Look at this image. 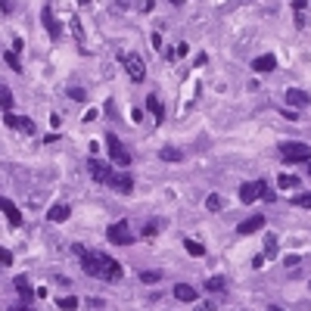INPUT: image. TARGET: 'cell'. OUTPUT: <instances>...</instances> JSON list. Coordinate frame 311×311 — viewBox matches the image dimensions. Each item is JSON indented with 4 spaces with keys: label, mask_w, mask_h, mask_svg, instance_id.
I'll return each instance as SVG.
<instances>
[{
    "label": "cell",
    "mask_w": 311,
    "mask_h": 311,
    "mask_svg": "<svg viewBox=\"0 0 311 311\" xmlns=\"http://www.w3.org/2000/svg\"><path fill=\"white\" fill-rule=\"evenodd\" d=\"M75 249V255L81 259V268H84V274H90V277H97V280H109V283H115V280H121V265L112 259V255H97V252H87L84 246H72Z\"/></svg>",
    "instance_id": "obj_1"
},
{
    "label": "cell",
    "mask_w": 311,
    "mask_h": 311,
    "mask_svg": "<svg viewBox=\"0 0 311 311\" xmlns=\"http://www.w3.org/2000/svg\"><path fill=\"white\" fill-rule=\"evenodd\" d=\"M90 174H94L100 184H106V187H112L115 193H121V196H131L134 193L131 174H128V171H115L112 165H103L100 159H90Z\"/></svg>",
    "instance_id": "obj_2"
},
{
    "label": "cell",
    "mask_w": 311,
    "mask_h": 311,
    "mask_svg": "<svg viewBox=\"0 0 311 311\" xmlns=\"http://www.w3.org/2000/svg\"><path fill=\"white\" fill-rule=\"evenodd\" d=\"M106 137V150H109V162H115L118 168H128L131 165V153H128V146L121 143L118 134H103Z\"/></svg>",
    "instance_id": "obj_3"
},
{
    "label": "cell",
    "mask_w": 311,
    "mask_h": 311,
    "mask_svg": "<svg viewBox=\"0 0 311 311\" xmlns=\"http://www.w3.org/2000/svg\"><path fill=\"white\" fill-rule=\"evenodd\" d=\"M277 150H280V156H283L286 162H308V159H311V146H308V143H299V140H283Z\"/></svg>",
    "instance_id": "obj_4"
},
{
    "label": "cell",
    "mask_w": 311,
    "mask_h": 311,
    "mask_svg": "<svg viewBox=\"0 0 311 311\" xmlns=\"http://www.w3.org/2000/svg\"><path fill=\"white\" fill-rule=\"evenodd\" d=\"M106 240L112 243V246H131V243H134V236H131V224H128V221H115V224H109Z\"/></svg>",
    "instance_id": "obj_5"
},
{
    "label": "cell",
    "mask_w": 311,
    "mask_h": 311,
    "mask_svg": "<svg viewBox=\"0 0 311 311\" xmlns=\"http://www.w3.org/2000/svg\"><path fill=\"white\" fill-rule=\"evenodd\" d=\"M4 125L13 128V131H22V134H34V121L28 115H16V112H4Z\"/></svg>",
    "instance_id": "obj_6"
},
{
    "label": "cell",
    "mask_w": 311,
    "mask_h": 311,
    "mask_svg": "<svg viewBox=\"0 0 311 311\" xmlns=\"http://www.w3.org/2000/svg\"><path fill=\"white\" fill-rule=\"evenodd\" d=\"M125 69H128V75H131V81H137V84L146 78V66H143V59L137 56V53L125 56Z\"/></svg>",
    "instance_id": "obj_7"
},
{
    "label": "cell",
    "mask_w": 311,
    "mask_h": 311,
    "mask_svg": "<svg viewBox=\"0 0 311 311\" xmlns=\"http://www.w3.org/2000/svg\"><path fill=\"white\" fill-rule=\"evenodd\" d=\"M262 184H265V180H249V184H243L240 187V203L252 206L255 199H262Z\"/></svg>",
    "instance_id": "obj_8"
},
{
    "label": "cell",
    "mask_w": 311,
    "mask_h": 311,
    "mask_svg": "<svg viewBox=\"0 0 311 311\" xmlns=\"http://www.w3.org/2000/svg\"><path fill=\"white\" fill-rule=\"evenodd\" d=\"M41 22H44V28H47V34L50 38H63V25H59V19L53 16V10L50 7H44V13H41Z\"/></svg>",
    "instance_id": "obj_9"
},
{
    "label": "cell",
    "mask_w": 311,
    "mask_h": 311,
    "mask_svg": "<svg viewBox=\"0 0 311 311\" xmlns=\"http://www.w3.org/2000/svg\"><path fill=\"white\" fill-rule=\"evenodd\" d=\"M0 212L7 215V221L13 224V227H19L22 224V212L13 206V199H7V196H0Z\"/></svg>",
    "instance_id": "obj_10"
},
{
    "label": "cell",
    "mask_w": 311,
    "mask_h": 311,
    "mask_svg": "<svg viewBox=\"0 0 311 311\" xmlns=\"http://www.w3.org/2000/svg\"><path fill=\"white\" fill-rule=\"evenodd\" d=\"M262 227H265V215H252V218H246V221L236 224V233L246 236V233H255V230H262Z\"/></svg>",
    "instance_id": "obj_11"
},
{
    "label": "cell",
    "mask_w": 311,
    "mask_h": 311,
    "mask_svg": "<svg viewBox=\"0 0 311 311\" xmlns=\"http://www.w3.org/2000/svg\"><path fill=\"white\" fill-rule=\"evenodd\" d=\"M174 299H177V302H196L199 292H196L190 283H177V286H174Z\"/></svg>",
    "instance_id": "obj_12"
},
{
    "label": "cell",
    "mask_w": 311,
    "mask_h": 311,
    "mask_svg": "<svg viewBox=\"0 0 311 311\" xmlns=\"http://www.w3.org/2000/svg\"><path fill=\"white\" fill-rule=\"evenodd\" d=\"M286 103H289V106H308V103H311V97H308V90L289 87V90H286Z\"/></svg>",
    "instance_id": "obj_13"
},
{
    "label": "cell",
    "mask_w": 311,
    "mask_h": 311,
    "mask_svg": "<svg viewBox=\"0 0 311 311\" xmlns=\"http://www.w3.org/2000/svg\"><path fill=\"white\" fill-rule=\"evenodd\" d=\"M69 215H72V209H69L66 203H56V206H50V212H47V218H50V221H56V224L69 221Z\"/></svg>",
    "instance_id": "obj_14"
},
{
    "label": "cell",
    "mask_w": 311,
    "mask_h": 311,
    "mask_svg": "<svg viewBox=\"0 0 311 311\" xmlns=\"http://www.w3.org/2000/svg\"><path fill=\"white\" fill-rule=\"evenodd\" d=\"M252 69H255V72H274V69H277V56L265 53V56H259V59L252 63Z\"/></svg>",
    "instance_id": "obj_15"
},
{
    "label": "cell",
    "mask_w": 311,
    "mask_h": 311,
    "mask_svg": "<svg viewBox=\"0 0 311 311\" xmlns=\"http://www.w3.org/2000/svg\"><path fill=\"white\" fill-rule=\"evenodd\" d=\"M146 109H150V112L156 115V121H162V118H165V112H162V100H159L156 94H150V97H146Z\"/></svg>",
    "instance_id": "obj_16"
},
{
    "label": "cell",
    "mask_w": 311,
    "mask_h": 311,
    "mask_svg": "<svg viewBox=\"0 0 311 311\" xmlns=\"http://www.w3.org/2000/svg\"><path fill=\"white\" fill-rule=\"evenodd\" d=\"M159 159H162V162H180V159H184V153H180L177 146H162Z\"/></svg>",
    "instance_id": "obj_17"
},
{
    "label": "cell",
    "mask_w": 311,
    "mask_h": 311,
    "mask_svg": "<svg viewBox=\"0 0 311 311\" xmlns=\"http://www.w3.org/2000/svg\"><path fill=\"white\" fill-rule=\"evenodd\" d=\"M16 292H19L22 299H31V296H34V289H31L28 277H16Z\"/></svg>",
    "instance_id": "obj_18"
},
{
    "label": "cell",
    "mask_w": 311,
    "mask_h": 311,
    "mask_svg": "<svg viewBox=\"0 0 311 311\" xmlns=\"http://www.w3.org/2000/svg\"><path fill=\"white\" fill-rule=\"evenodd\" d=\"M13 109V94H10V87L0 84V112H10Z\"/></svg>",
    "instance_id": "obj_19"
},
{
    "label": "cell",
    "mask_w": 311,
    "mask_h": 311,
    "mask_svg": "<svg viewBox=\"0 0 311 311\" xmlns=\"http://www.w3.org/2000/svg\"><path fill=\"white\" fill-rule=\"evenodd\" d=\"M184 249L193 255V259H203V255H206V246H203V243H196V240H184Z\"/></svg>",
    "instance_id": "obj_20"
},
{
    "label": "cell",
    "mask_w": 311,
    "mask_h": 311,
    "mask_svg": "<svg viewBox=\"0 0 311 311\" xmlns=\"http://www.w3.org/2000/svg\"><path fill=\"white\" fill-rule=\"evenodd\" d=\"M277 187H283V190H296V187H299V177H296V174H280V177H277Z\"/></svg>",
    "instance_id": "obj_21"
},
{
    "label": "cell",
    "mask_w": 311,
    "mask_h": 311,
    "mask_svg": "<svg viewBox=\"0 0 311 311\" xmlns=\"http://www.w3.org/2000/svg\"><path fill=\"white\" fill-rule=\"evenodd\" d=\"M206 289H209V292H224V289H227V280H224V277H209V280H206Z\"/></svg>",
    "instance_id": "obj_22"
},
{
    "label": "cell",
    "mask_w": 311,
    "mask_h": 311,
    "mask_svg": "<svg viewBox=\"0 0 311 311\" xmlns=\"http://www.w3.org/2000/svg\"><path fill=\"white\" fill-rule=\"evenodd\" d=\"M4 63H7L13 72H22V63H19V56H16V50H7V53H4Z\"/></svg>",
    "instance_id": "obj_23"
},
{
    "label": "cell",
    "mask_w": 311,
    "mask_h": 311,
    "mask_svg": "<svg viewBox=\"0 0 311 311\" xmlns=\"http://www.w3.org/2000/svg\"><path fill=\"white\" fill-rule=\"evenodd\" d=\"M274 255H277V236H265V259H274Z\"/></svg>",
    "instance_id": "obj_24"
},
{
    "label": "cell",
    "mask_w": 311,
    "mask_h": 311,
    "mask_svg": "<svg viewBox=\"0 0 311 311\" xmlns=\"http://www.w3.org/2000/svg\"><path fill=\"white\" fill-rule=\"evenodd\" d=\"M206 209H209V212H221V209H224V199L218 196V193H212V196L206 199Z\"/></svg>",
    "instance_id": "obj_25"
},
{
    "label": "cell",
    "mask_w": 311,
    "mask_h": 311,
    "mask_svg": "<svg viewBox=\"0 0 311 311\" xmlns=\"http://www.w3.org/2000/svg\"><path fill=\"white\" fill-rule=\"evenodd\" d=\"M162 230V221H146V227H143V236L146 240H153V236Z\"/></svg>",
    "instance_id": "obj_26"
},
{
    "label": "cell",
    "mask_w": 311,
    "mask_h": 311,
    "mask_svg": "<svg viewBox=\"0 0 311 311\" xmlns=\"http://www.w3.org/2000/svg\"><path fill=\"white\" fill-rule=\"evenodd\" d=\"M56 305H59L63 311H72V308H78V299H75V296H63V299H56Z\"/></svg>",
    "instance_id": "obj_27"
},
{
    "label": "cell",
    "mask_w": 311,
    "mask_h": 311,
    "mask_svg": "<svg viewBox=\"0 0 311 311\" xmlns=\"http://www.w3.org/2000/svg\"><path fill=\"white\" fill-rule=\"evenodd\" d=\"M140 280H143V283H159V280H162V271H143Z\"/></svg>",
    "instance_id": "obj_28"
},
{
    "label": "cell",
    "mask_w": 311,
    "mask_h": 311,
    "mask_svg": "<svg viewBox=\"0 0 311 311\" xmlns=\"http://www.w3.org/2000/svg\"><path fill=\"white\" fill-rule=\"evenodd\" d=\"M292 206H299V209H311V193H302V196H292Z\"/></svg>",
    "instance_id": "obj_29"
},
{
    "label": "cell",
    "mask_w": 311,
    "mask_h": 311,
    "mask_svg": "<svg viewBox=\"0 0 311 311\" xmlns=\"http://www.w3.org/2000/svg\"><path fill=\"white\" fill-rule=\"evenodd\" d=\"M10 265H13V252L0 246V268H10Z\"/></svg>",
    "instance_id": "obj_30"
},
{
    "label": "cell",
    "mask_w": 311,
    "mask_h": 311,
    "mask_svg": "<svg viewBox=\"0 0 311 311\" xmlns=\"http://www.w3.org/2000/svg\"><path fill=\"white\" fill-rule=\"evenodd\" d=\"M69 97H72V100H84L87 94H84V90H81V87H69Z\"/></svg>",
    "instance_id": "obj_31"
},
{
    "label": "cell",
    "mask_w": 311,
    "mask_h": 311,
    "mask_svg": "<svg viewBox=\"0 0 311 311\" xmlns=\"http://www.w3.org/2000/svg\"><path fill=\"white\" fill-rule=\"evenodd\" d=\"M262 199H265V203H274V190L268 184H262Z\"/></svg>",
    "instance_id": "obj_32"
},
{
    "label": "cell",
    "mask_w": 311,
    "mask_h": 311,
    "mask_svg": "<svg viewBox=\"0 0 311 311\" xmlns=\"http://www.w3.org/2000/svg\"><path fill=\"white\" fill-rule=\"evenodd\" d=\"M283 265H286V268H296V265H299V255H286Z\"/></svg>",
    "instance_id": "obj_33"
},
{
    "label": "cell",
    "mask_w": 311,
    "mask_h": 311,
    "mask_svg": "<svg viewBox=\"0 0 311 311\" xmlns=\"http://www.w3.org/2000/svg\"><path fill=\"white\" fill-rule=\"evenodd\" d=\"M265 262H268L265 255H255V259H252V268H265Z\"/></svg>",
    "instance_id": "obj_34"
},
{
    "label": "cell",
    "mask_w": 311,
    "mask_h": 311,
    "mask_svg": "<svg viewBox=\"0 0 311 311\" xmlns=\"http://www.w3.org/2000/svg\"><path fill=\"white\" fill-rule=\"evenodd\" d=\"M305 4H308V0H292V10L302 13V10H305Z\"/></svg>",
    "instance_id": "obj_35"
},
{
    "label": "cell",
    "mask_w": 311,
    "mask_h": 311,
    "mask_svg": "<svg viewBox=\"0 0 311 311\" xmlns=\"http://www.w3.org/2000/svg\"><path fill=\"white\" fill-rule=\"evenodd\" d=\"M196 311H215V305H212V302H203V305H199Z\"/></svg>",
    "instance_id": "obj_36"
},
{
    "label": "cell",
    "mask_w": 311,
    "mask_h": 311,
    "mask_svg": "<svg viewBox=\"0 0 311 311\" xmlns=\"http://www.w3.org/2000/svg\"><path fill=\"white\" fill-rule=\"evenodd\" d=\"M10 311H31L28 305H16V308H10Z\"/></svg>",
    "instance_id": "obj_37"
},
{
    "label": "cell",
    "mask_w": 311,
    "mask_h": 311,
    "mask_svg": "<svg viewBox=\"0 0 311 311\" xmlns=\"http://www.w3.org/2000/svg\"><path fill=\"white\" fill-rule=\"evenodd\" d=\"M268 311H283V308H280V305H271V308H268Z\"/></svg>",
    "instance_id": "obj_38"
},
{
    "label": "cell",
    "mask_w": 311,
    "mask_h": 311,
    "mask_svg": "<svg viewBox=\"0 0 311 311\" xmlns=\"http://www.w3.org/2000/svg\"><path fill=\"white\" fill-rule=\"evenodd\" d=\"M171 4H174V7H180V4H184V0H171Z\"/></svg>",
    "instance_id": "obj_39"
},
{
    "label": "cell",
    "mask_w": 311,
    "mask_h": 311,
    "mask_svg": "<svg viewBox=\"0 0 311 311\" xmlns=\"http://www.w3.org/2000/svg\"><path fill=\"white\" fill-rule=\"evenodd\" d=\"M308 174H311V159H308Z\"/></svg>",
    "instance_id": "obj_40"
}]
</instances>
